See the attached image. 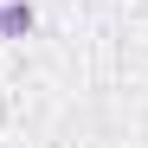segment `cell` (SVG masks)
Here are the masks:
<instances>
[{"mask_svg": "<svg viewBox=\"0 0 148 148\" xmlns=\"http://www.w3.org/2000/svg\"><path fill=\"white\" fill-rule=\"evenodd\" d=\"M32 26H39V13L26 0H7V7H0V39H26Z\"/></svg>", "mask_w": 148, "mask_h": 148, "instance_id": "6da1fadb", "label": "cell"}]
</instances>
